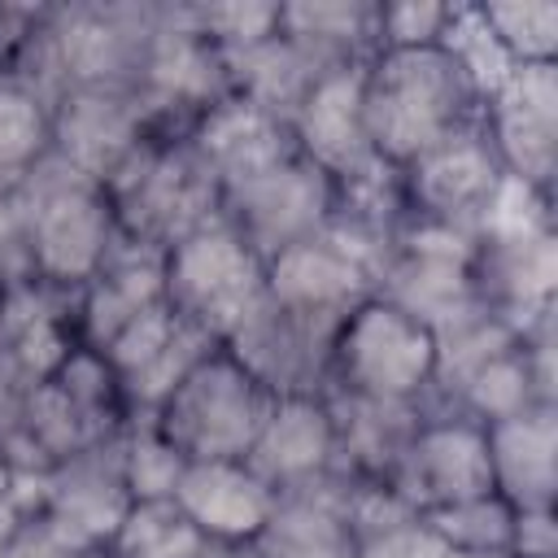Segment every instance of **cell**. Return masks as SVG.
Listing matches in <instances>:
<instances>
[{
    "label": "cell",
    "instance_id": "60d3db41",
    "mask_svg": "<svg viewBox=\"0 0 558 558\" xmlns=\"http://www.w3.org/2000/svg\"><path fill=\"white\" fill-rule=\"evenodd\" d=\"M201 558H257V549L253 545H214L209 541V549Z\"/></svg>",
    "mask_w": 558,
    "mask_h": 558
},
{
    "label": "cell",
    "instance_id": "d4e9b609",
    "mask_svg": "<svg viewBox=\"0 0 558 558\" xmlns=\"http://www.w3.org/2000/svg\"><path fill=\"white\" fill-rule=\"evenodd\" d=\"M336 423V471L353 480H384L401 462L410 436L423 423V410L410 401H375L340 388H323Z\"/></svg>",
    "mask_w": 558,
    "mask_h": 558
},
{
    "label": "cell",
    "instance_id": "4fadbf2b",
    "mask_svg": "<svg viewBox=\"0 0 558 558\" xmlns=\"http://www.w3.org/2000/svg\"><path fill=\"white\" fill-rule=\"evenodd\" d=\"M135 96L144 100L157 135H187L209 105L231 96L227 57L187 22L183 9H161Z\"/></svg>",
    "mask_w": 558,
    "mask_h": 558
},
{
    "label": "cell",
    "instance_id": "f1b7e54d",
    "mask_svg": "<svg viewBox=\"0 0 558 558\" xmlns=\"http://www.w3.org/2000/svg\"><path fill=\"white\" fill-rule=\"evenodd\" d=\"M471 13L506 65H545L558 57L554 0H497V4H475Z\"/></svg>",
    "mask_w": 558,
    "mask_h": 558
},
{
    "label": "cell",
    "instance_id": "52a82bcc",
    "mask_svg": "<svg viewBox=\"0 0 558 558\" xmlns=\"http://www.w3.org/2000/svg\"><path fill=\"white\" fill-rule=\"evenodd\" d=\"M262 296H266V262L227 218H214L209 227L166 248L170 310L205 327L218 344L257 310Z\"/></svg>",
    "mask_w": 558,
    "mask_h": 558
},
{
    "label": "cell",
    "instance_id": "d6986e66",
    "mask_svg": "<svg viewBox=\"0 0 558 558\" xmlns=\"http://www.w3.org/2000/svg\"><path fill=\"white\" fill-rule=\"evenodd\" d=\"M275 501H279V493L244 458L187 462V471L174 488V506L214 545H253L262 536Z\"/></svg>",
    "mask_w": 558,
    "mask_h": 558
},
{
    "label": "cell",
    "instance_id": "603a6c76",
    "mask_svg": "<svg viewBox=\"0 0 558 558\" xmlns=\"http://www.w3.org/2000/svg\"><path fill=\"white\" fill-rule=\"evenodd\" d=\"M166 301V253L118 235L96 279L78 292V340L105 349L131 318Z\"/></svg>",
    "mask_w": 558,
    "mask_h": 558
},
{
    "label": "cell",
    "instance_id": "1f68e13d",
    "mask_svg": "<svg viewBox=\"0 0 558 558\" xmlns=\"http://www.w3.org/2000/svg\"><path fill=\"white\" fill-rule=\"evenodd\" d=\"M423 519L436 527V536H440L449 549H466V554H510L519 510H514L501 493H484V497H471V501L432 510V514H423Z\"/></svg>",
    "mask_w": 558,
    "mask_h": 558
},
{
    "label": "cell",
    "instance_id": "6da1fadb",
    "mask_svg": "<svg viewBox=\"0 0 558 558\" xmlns=\"http://www.w3.org/2000/svg\"><path fill=\"white\" fill-rule=\"evenodd\" d=\"M484 109V78L449 39L375 48L362 70V118L375 157L405 170L432 144L475 122Z\"/></svg>",
    "mask_w": 558,
    "mask_h": 558
},
{
    "label": "cell",
    "instance_id": "74e56055",
    "mask_svg": "<svg viewBox=\"0 0 558 558\" xmlns=\"http://www.w3.org/2000/svg\"><path fill=\"white\" fill-rule=\"evenodd\" d=\"M510 554L514 558H558V523H554V510H519Z\"/></svg>",
    "mask_w": 558,
    "mask_h": 558
},
{
    "label": "cell",
    "instance_id": "8992f818",
    "mask_svg": "<svg viewBox=\"0 0 558 558\" xmlns=\"http://www.w3.org/2000/svg\"><path fill=\"white\" fill-rule=\"evenodd\" d=\"M436 366H440L436 331L375 292L362 305H353L336 327L327 388L418 405L423 392L436 388Z\"/></svg>",
    "mask_w": 558,
    "mask_h": 558
},
{
    "label": "cell",
    "instance_id": "5b68a950",
    "mask_svg": "<svg viewBox=\"0 0 558 558\" xmlns=\"http://www.w3.org/2000/svg\"><path fill=\"white\" fill-rule=\"evenodd\" d=\"M270 405L275 392L218 344L153 410V423L187 462H222L248 458Z\"/></svg>",
    "mask_w": 558,
    "mask_h": 558
},
{
    "label": "cell",
    "instance_id": "2e32d148",
    "mask_svg": "<svg viewBox=\"0 0 558 558\" xmlns=\"http://www.w3.org/2000/svg\"><path fill=\"white\" fill-rule=\"evenodd\" d=\"M26 510H44L78 549H109L118 523L131 510V488L122 480L118 436L100 449H87L39 480V493Z\"/></svg>",
    "mask_w": 558,
    "mask_h": 558
},
{
    "label": "cell",
    "instance_id": "8d00e7d4",
    "mask_svg": "<svg viewBox=\"0 0 558 558\" xmlns=\"http://www.w3.org/2000/svg\"><path fill=\"white\" fill-rule=\"evenodd\" d=\"M31 279H35V262H31V240H26L17 196L0 192V292L31 283Z\"/></svg>",
    "mask_w": 558,
    "mask_h": 558
},
{
    "label": "cell",
    "instance_id": "7bdbcfd3",
    "mask_svg": "<svg viewBox=\"0 0 558 558\" xmlns=\"http://www.w3.org/2000/svg\"><path fill=\"white\" fill-rule=\"evenodd\" d=\"M74 558H113V554H109V549H78Z\"/></svg>",
    "mask_w": 558,
    "mask_h": 558
},
{
    "label": "cell",
    "instance_id": "d590c367",
    "mask_svg": "<svg viewBox=\"0 0 558 558\" xmlns=\"http://www.w3.org/2000/svg\"><path fill=\"white\" fill-rule=\"evenodd\" d=\"M74 554L78 545L44 510H22L0 541V558H74Z\"/></svg>",
    "mask_w": 558,
    "mask_h": 558
},
{
    "label": "cell",
    "instance_id": "ab89813d",
    "mask_svg": "<svg viewBox=\"0 0 558 558\" xmlns=\"http://www.w3.org/2000/svg\"><path fill=\"white\" fill-rule=\"evenodd\" d=\"M22 514V497H17V475L9 471V462H4V453H0V541H4V532L13 527V519Z\"/></svg>",
    "mask_w": 558,
    "mask_h": 558
},
{
    "label": "cell",
    "instance_id": "83f0119b",
    "mask_svg": "<svg viewBox=\"0 0 558 558\" xmlns=\"http://www.w3.org/2000/svg\"><path fill=\"white\" fill-rule=\"evenodd\" d=\"M52 153V109L13 74H0V192L26 183V174Z\"/></svg>",
    "mask_w": 558,
    "mask_h": 558
},
{
    "label": "cell",
    "instance_id": "ffe728a7",
    "mask_svg": "<svg viewBox=\"0 0 558 558\" xmlns=\"http://www.w3.org/2000/svg\"><path fill=\"white\" fill-rule=\"evenodd\" d=\"M78 344V292H61L44 279L0 292V353L26 388L48 379Z\"/></svg>",
    "mask_w": 558,
    "mask_h": 558
},
{
    "label": "cell",
    "instance_id": "7402d4cb",
    "mask_svg": "<svg viewBox=\"0 0 558 558\" xmlns=\"http://www.w3.org/2000/svg\"><path fill=\"white\" fill-rule=\"evenodd\" d=\"M187 140L209 161V170L222 179V187L235 183V179H248V174H257V170H266V166H275V161H283V157L296 153L292 126L279 113L253 105L240 92H231L218 105H209L187 126Z\"/></svg>",
    "mask_w": 558,
    "mask_h": 558
},
{
    "label": "cell",
    "instance_id": "3957f363",
    "mask_svg": "<svg viewBox=\"0 0 558 558\" xmlns=\"http://www.w3.org/2000/svg\"><path fill=\"white\" fill-rule=\"evenodd\" d=\"M13 196L26 222L35 279L61 292H83L118 244V214L109 192L48 153L26 174V183L13 187Z\"/></svg>",
    "mask_w": 558,
    "mask_h": 558
},
{
    "label": "cell",
    "instance_id": "cb8c5ba5",
    "mask_svg": "<svg viewBox=\"0 0 558 558\" xmlns=\"http://www.w3.org/2000/svg\"><path fill=\"white\" fill-rule=\"evenodd\" d=\"M253 549L257 558H357V532L344 510V475L331 471L318 484L279 493Z\"/></svg>",
    "mask_w": 558,
    "mask_h": 558
},
{
    "label": "cell",
    "instance_id": "44dd1931",
    "mask_svg": "<svg viewBox=\"0 0 558 558\" xmlns=\"http://www.w3.org/2000/svg\"><path fill=\"white\" fill-rule=\"evenodd\" d=\"M484 436H488L493 488L514 510H554V497H558V410L554 401L484 423Z\"/></svg>",
    "mask_w": 558,
    "mask_h": 558
},
{
    "label": "cell",
    "instance_id": "9c48e42d",
    "mask_svg": "<svg viewBox=\"0 0 558 558\" xmlns=\"http://www.w3.org/2000/svg\"><path fill=\"white\" fill-rule=\"evenodd\" d=\"M336 214V179L301 148L248 179L222 187V218L253 244L262 262L318 235Z\"/></svg>",
    "mask_w": 558,
    "mask_h": 558
},
{
    "label": "cell",
    "instance_id": "836d02e7",
    "mask_svg": "<svg viewBox=\"0 0 558 558\" xmlns=\"http://www.w3.org/2000/svg\"><path fill=\"white\" fill-rule=\"evenodd\" d=\"M453 4H379V48H405V44H440L449 35Z\"/></svg>",
    "mask_w": 558,
    "mask_h": 558
},
{
    "label": "cell",
    "instance_id": "b9f144b4",
    "mask_svg": "<svg viewBox=\"0 0 558 558\" xmlns=\"http://www.w3.org/2000/svg\"><path fill=\"white\" fill-rule=\"evenodd\" d=\"M449 558H514V554H466V549H449Z\"/></svg>",
    "mask_w": 558,
    "mask_h": 558
},
{
    "label": "cell",
    "instance_id": "d6a6232c",
    "mask_svg": "<svg viewBox=\"0 0 558 558\" xmlns=\"http://www.w3.org/2000/svg\"><path fill=\"white\" fill-rule=\"evenodd\" d=\"M183 13L222 57H235V52L279 35V4L227 0V4H183Z\"/></svg>",
    "mask_w": 558,
    "mask_h": 558
},
{
    "label": "cell",
    "instance_id": "7a4b0ae2",
    "mask_svg": "<svg viewBox=\"0 0 558 558\" xmlns=\"http://www.w3.org/2000/svg\"><path fill=\"white\" fill-rule=\"evenodd\" d=\"M131 405L100 349H70V357L26 388L17 423L0 436V453L17 480H44L52 466L122 436Z\"/></svg>",
    "mask_w": 558,
    "mask_h": 558
},
{
    "label": "cell",
    "instance_id": "ac0fdd59",
    "mask_svg": "<svg viewBox=\"0 0 558 558\" xmlns=\"http://www.w3.org/2000/svg\"><path fill=\"white\" fill-rule=\"evenodd\" d=\"M275 493L318 484L336 471V423L323 392L275 397L248 458H244Z\"/></svg>",
    "mask_w": 558,
    "mask_h": 558
},
{
    "label": "cell",
    "instance_id": "4dcf8cb0",
    "mask_svg": "<svg viewBox=\"0 0 558 558\" xmlns=\"http://www.w3.org/2000/svg\"><path fill=\"white\" fill-rule=\"evenodd\" d=\"M118 449H122V480L131 488V501L174 497V488L187 471V458L157 432L153 414H131L118 436Z\"/></svg>",
    "mask_w": 558,
    "mask_h": 558
},
{
    "label": "cell",
    "instance_id": "e575fe53",
    "mask_svg": "<svg viewBox=\"0 0 558 558\" xmlns=\"http://www.w3.org/2000/svg\"><path fill=\"white\" fill-rule=\"evenodd\" d=\"M357 558H449V545L436 536V527L423 514H414L405 523H392L384 532L362 536Z\"/></svg>",
    "mask_w": 558,
    "mask_h": 558
},
{
    "label": "cell",
    "instance_id": "ba28073f",
    "mask_svg": "<svg viewBox=\"0 0 558 558\" xmlns=\"http://www.w3.org/2000/svg\"><path fill=\"white\" fill-rule=\"evenodd\" d=\"M153 4H65L44 9V35L65 92H140L144 57L157 35Z\"/></svg>",
    "mask_w": 558,
    "mask_h": 558
},
{
    "label": "cell",
    "instance_id": "8fae6325",
    "mask_svg": "<svg viewBox=\"0 0 558 558\" xmlns=\"http://www.w3.org/2000/svg\"><path fill=\"white\" fill-rule=\"evenodd\" d=\"M480 122L501 170L514 183L549 196L558 174V61L506 65L484 92Z\"/></svg>",
    "mask_w": 558,
    "mask_h": 558
},
{
    "label": "cell",
    "instance_id": "277c9868",
    "mask_svg": "<svg viewBox=\"0 0 558 558\" xmlns=\"http://www.w3.org/2000/svg\"><path fill=\"white\" fill-rule=\"evenodd\" d=\"M105 192L118 214V235L161 253L222 218V179L187 135H148Z\"/></svg>",
    "mask_w": 558,
    "mask_h": 558
},
{
    "label": "cell",
    "instance_id": "7c38bea8",
    "mask_svg": "<svg viewBox=\"0 0 558 558\" xmlns=\"http://www.w3.org/2000/svg\"><path fill=\"white\" fill-rule=\"evenodd\" d=\"M388 484L414 514H432V510L497 493L484 423L462 410L423 414Z\"/></svg>",
    "mask_w": 558,
    "mask_h": 558
},
{
    "label": "cell",
    "instance_id": "f546056e",
    "mask_svg": "<svg viewBox=\"0 0 558 558\" xmlns=\"http://www.w3.org/2000/svg\"><path fill=\"white\" fill-rule=\"evenodd\" d=\"M205 549H209V541L174 506V497H166V501H131L126 519L118 523V532L109 541L113 558H201Z\"/></svg>",
    "mask_w": 558,
    "mask_h": 558
},
{
    "label": "cell",
    "instance_id": "30bf717a",
    "mask_svg": "<svg viewBox=\"0 0 558 558\" xmlns=\"http://www.w3.org/2000/svg\"><path fill=\"white\" fill-rule=\"evenodd\" d=\"M506 170L497 161V148L484 131V122H466L440 144H432L423 157H414L401 170V196L405 218L453 227L466 235H480L497 192L506 187Z\"/></svg>",
    "mask_w": 558,
    "mask_h": 558
},
{
    "label": "cell",
    "instance_id": "f35d334b",
    "mask_svg": "<svg viewBox=\"0 0 558 558\" xmlns=\"http://www.w3.org/2000/svg\"><path fill=\"white\" fill-rule=\"evenodd\" d=\"M31 17H35V13H13V9H4V4H0V74H4V65H9L13 48L22 44V35H26Z\"/></svg>",
    "mask_w": 558,
    "mask_h": 558
},
{
    "label": "cell",
    "instance_id": "e0dca14e",
    "mask_svg": "<svg viewBox=\"0 0 558 558\" xmlns=\"http://www.w3.org/2000/svg\"><path fill=\"white\" fill-rule=\"evenodd\" d=\"M362 70H366V61L331 65L310 87L301 109L292 113L296 148L336 183L353 179L379 161L366 140V118H362Z\"/></svg>",
    "mask_w": 558,
    "mask_h": 558
},
{
    "label": "cell",
    "instance_id": "4316f807",
    "mask_svg": "<svg viewBox=\"0 0 558 558\" xmlns=\"http://www.w3.org/2000/svg\"><path fill=\"white\" fill-rule=\"evenodd\" d=\"M279 31L327 65L366 61L379 48V4L371 0H301L279 4Z\"/></svg>",
    "mask_w": 558,
    "mask_h": 558
},
{
    "label": "cell",
    "instance_id": "484cf974",
    "mask_svg": "<svg viewBox=\"0 0 558 558\" xmlns=\"http://www.w3.org/2000/svg\"><path fill=\"white\" fill-rule=\"evenodd\" d=\"M331 65L323 57H314L310 48H301L296 39H288L283 31L227 57V74H231V92L248 96L253 105L279 113L292 126V113L301 109V100L310 96V87L327 74Z\"/></svg>",
    "mask_w": 558,
    "mask_h": 558
},
{
    "label": "cell",
    "instance_id": "9a60e30c",
    "mask_svg": "<svg viewBox=\"0 0 558 558\" xmlns=\"http://www.w3.org/2000/svg\"><path fill=\"white\" fill-rule=\"evenodd\" d=\"M340 323L305 318L283 310L279 301L262 296L257 310L222 340L275 397H296V392H323L327 371H331V340Z\"/></svg>",
    "mask_w": 558,
    "mask_h": 558
},
{
    "label": "cell",
    "instance_id": "5bb4252c",
    "mask_svg": "<svg viewBox=\"0 0 558 558\" xmlns=\"http://www.w3.org/2000/svg\"><path fill=\"white\" fill-rule=\"evenodd\" d=\"M148 135H157V126L135 92L74 87L52 105V153L100 187L135 161Z\"/></svg>",
    "mask_w": 558,
    "mask_h": 558
}]
</instances>
